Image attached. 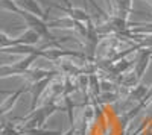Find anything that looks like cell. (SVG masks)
<instances>
[{
    "label": "cell",
    "instance_id": "obj_1",
    "mask_svg": "<svg viewBox=\"0 0 152 135\" xmlns=\"http://www.w3.org/2000/svg\"><path fill=\"white\" fill-rule=\"evenodd\" d=\"M14 2H15V5H17L20 9L29 12V14H34V15L40 17V18H44V17H46V15L43 14L40 5H38L35 0H14Z\"/></svg>",
    "mask_w": 152,
    "mask_h": 135
},
{
    "label": "cell",
    "instance_id": "obj_2",
    "mask_svg": "<svg viewBox=\"0 0 152 135\" xmlns=\"http://www.w3.org/2000/svg\"><path fill=\"white\" fill-rule=\"evenodd\" d=\"M24 91V88H21V90H18L17 93H14V96H12V97H9V99L2 105V106H0V115H2V114H5L6 111H8V109H11L12 108V105H14L15 103V100L18 99V97H20V94Z\"/></svg>",
    "mask_w": 152,
    "mask_h": 135
}]
</instances>
